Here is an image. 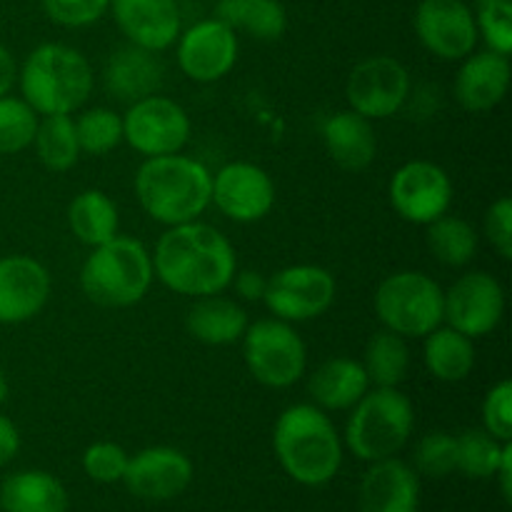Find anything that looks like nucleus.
I'll return each mask as SVG.
<instances>
[{
  "label": "nucleus",
  "instance_id": "31",
  "mask_svg": "<svg viewBox=\"0 0 512 512\" xmlns=\"http://www.w3.org/2000/svg\"><path fill=\"white\" fill-rule=\"evenodd\" d=\"M33 143L40 163L55 173L70 170L80 158L75 123L68 115H45L43 123H38V130H35Z\"/></svg>",
  "mask_w": 512,
  "mask_h": 512
},
{
  "label": "nucleus",
  "instance_id": "22",
  "mask_svg": "<svg viewBox=\"0 0 512 512\" xmlns=\"http://www.w3.org/2000/svg\"><path fill=\"white\" fill-rule=\"evenodd\" d=\"M163 63L155 55V50L140 48V45H123L115 50L105 63V85L118 100H138L150 98L163 85Z\"/></svg>",
  "mask_w": 512,
  "mask_h": 512
},
{
  "label": "nucleus",
  "instance_id": "40",
  "mask_svg": "<svg viewBox=\"0 0 512 512\" xmlns=\"http://www.w3.org/2000/svg\"><path fill=\"white\" fill-rule=\"evenodd\" d=\"M108 5L110 0H43L48 18L68 28L95 23L108 10Z\"/></svg>",
  "mask_w": 512,
  "mask_h": 512
},
{
  "label": "nucleus",
  "instance_id": "32",
  "mask_svg": "<svg viewBox=\"0 0 512 512\" xmlns=\"http://www.w3.org/2000/svg\"><path fill=\"white\" fill-rule=\"evenodd\" d=\"M428 248L443 265L460 268L473 260L478 250V235L463 218L440 215L438 220L428 223Z\"/></svg>",
  "mask_w": 512,
  "mask_h": 512
},
{
  "label": "nucleus",
  "instance_id": "11",
  "mask_svg": "<svg viewBox=\"0 0 512 512\" xmlns=\"http://www.w3.org/2000/svg\"><path fill=\"white\" fill-rule=\"evenodd\" d=\"M408 90V70L390 55H375L358 63L345 85L350 108L368 120H383L398 113L408 98Z\"/></svg>",
  "mask_w": 512,
  "mask_h": 512
},
{
  "label": "nucleus",
  "instance_id": "13",
  "mask_svg": "<svg viewBox=\"0 0 512 512\" xmlns=\"http://www.w3.org/2000/svg\"><path fill=\"white\" fill-rule=\"evenodd\" d=\"M453 185L440 165L428 160L405 163L390 180V203L408 223L428 225L448 213Z\"/></svg>",
  "mask_w": 512,
  "mask_h": 512
},
{
  "label": "nucleus",
  "instance_id": "36",
  "mask_svg": "<svg viewBox=\"0 0 512 512\" xmlns=\"http://www.w3.org/2000/svg\"><path fill=\"white\" fill-rule=\"evenodd\" d=\"M478 33H483L490 50L510 55L512 50V0H475Z\"/></svg>",
  "mask_w": 512,
  "mask_h": 512
},
{
  "label": "nucleus",
  "instance_id": "42",
  "mask_svg": "<svg viewBox=\"0 0 512 512\" xmlns=\"http://www.w3.org/2000/svg\"><path fill=\"white\" fill-rule=\"evenodd\" d=\"M265 288H268V280L258 270H243L235 278V290L243 300H263Z\"/></svg>",
  "mask_w": 512,
  "mask_h": 512
},
{
  "label": "nucleus",
  "instance_id": "46",
  "mask_svg": "<svg viewBox=\"0 0 512 512\" xmlns=\"http://www.w3.org/2000/svg\"><path fill=\"white\" fill-rule=\"evenodd\" d=\"M8 398V378H5V370L0 368V405Z\"/></svg>",
  "mask_w": 512,
  "mask_h": 512
},
{
  "label": "nucleus",
  "instance_id": "34",
  "mask_svg": "<svg viewBox=\"0 0 512 512\" xmlns=\"http://www.w3.org/2000/svg\"><path fill=\"white\" fill-rule=\"evenodd\" d=\"M38 115L25 100L0 95V155H13L33 145Z\"/></svg>",
  "mask_w": 512,
  "mask_h": 512
},
{
  "label": "nucleus",
  "instance_id": "39",
  "mask_svg": "<svg viewBox=\"0 0 512 512\" xmlns=\"http://www.w3.org/2000/svg\"><path fill=\"white\" fill-rule=\"evenodd\" d=\"M485 433L493 435L500 443L512 440V383L503 380L488 393L483 403Z\"/></svg>",
  "mask_w": 512,
  "mask_h": 512
},
{
  "label": "nucleus",
  "instance_id": "3",
  "mask_svg": "<svg viewBox=\"0 0 512 512\" xmlns=\"http://www.w3.org/2000/svg\"><path fill=\"white\" fill-rule=\"evenodd\" d=\"M273 448L285 473L310 488L330 483L343 463V448L333 423L313 405H293L280 415Z\"/></svg>",
  "mask_w": 512,
  "mask_h": 512
},
{
  "label": "nucleus",
  "instance_id": "8",
  "mask_svg": "<svg viewBox=\"0 0 512 512\" xmlns=\"http://www.w3.org/2000/svg\"><path fill=\"white\" fill-rule=\"evenodd\" d=\"M250 375L268 388H290L305 373V343L285 320H258L243 335Z\"/></svg>",
  "mask_w": 512,
  "mask_h": 512
},
{
  "label": "nucleus",
  "instance_id": "44",
  "mask_svg": "<svg viewBox=\"0 0 512 512\" xmlns=\"http://www.w3.org/2000/svg\"><path fill=\"white\" fill-rule=\"evenodd\" d=\"M495 478H500V490H503L505 503L512 500V443L505 445L503 458H500L498 470H495Z\"/></svg>",
  "mask_w": 512,
  "mask_h": 512
},
{
  "label": "nucleus",
  "instance_id": "33",
  "mask_svg": "<svg viewBox=\"0 0 512 512\" xmlns=\"http://www.w3.org/2000/svg\"><path fill=\"white\" fill-rule=\"evenodd\" d=\"M458 445V458H455V470L475 480L495 478L500 458L508 443H500L485 430H465L463 435L455 438Z\"/></svg>",
  "mask_w": 512,
  "mask_h": 512
},
{
  "label": "nucleus",
  "instance_id": "23",
  "mask_svg": "<svg viewBox=\"0 0 512 512\" xmlns=\"http://www.w3.org/2000/svg\"><path fill=\"white\" fill-rule=\"evenodd\" d=\"M323 140L330 158L343 170H353V173L368 168L378 150L373 125L355 110H340L330 115L323 125Z\"/></svg>",
  "mask_w": 512,
  "mask_h": 512
},
{
  "label": "nucleus",
  "instance_id": "20",
  "mask_svg": "<svg viewBox=\"0 0 512 512\" xmlns=\"http://www.w3.org/2000/svg\"><path fill=\"white\" fill-rule=\"evenodd\" d=\"M358 500L360 512H418V475L403 460H378L363 475Z\"/></svg>",
  "mask_w": 512,
  "mask_h": 512
},
{
  "label": "nucleus",
  "instance_id": "4",
  "mask_svg": "<svg viewBox=\"0 0 512 512\" xmlns=\"http://www.w3.org/2000/svg\"><path fill=\"white\" fill-rule=\"evenodd\" d=\"M23 100L40 115H70L93 90L90 65L78 50L60 43L35 48L20 70Z\"/></svg>",
  "mask_w": 512,
  "mask_h": 512
},
{
  "label": "nucleus",
  "instance_id": "26",
  "mask_svg": "<svg viewBox=\"0 0 512 512\" xmlns=\"http://www.w3.org/2000/svg\"><path fill=\"white\" fill-rule=\"evenodd\" d=\"M370 380L363 363L333 358L320 365L310 378V395L325 410H348L368 393Z\"/></svg>",
  "mask_w": 512,
  "mask_h": 512
},
{
  "label": "nucleus",
  "instance_id": "27",
  "mask_svg": "<svg viewBox=\"0 0 512 512\" xmlns=\"http://www.w3.org/2000/svg\"><path fill=\"white\" fill-rule=\"evenodd\" d=\"M425 368L443 383H460L475 368L473 338L453 328H435L425 335Z\"/></svg>",
  "mask_w": 512,
  "mask_h": 512
},
{
  "label": "nucleus",
  "instance_id": "10",
  "mask_svg": "<svg viewBox=\"0 0 512 512\" xmlns=\"http://www.w3.org/2000/svg\"><path fill=\"white\" fill-rule=\"evenodd\" d=\"M190 118L175 100L150 95L130 105L123 118V140H128L138 153L173 155L188 143Z\"/></svg>",
  "mask_w": 512,
  "mask_h": 512
},
{
  "label": "nucleus",
  "instance_id": "2",
  "mask_svg": "<svg viewBox=\"0 0 512 512\" xmlns=\"http://www.w3.org/2000/svg\"><path fill=\"white\" fill-rule=\"evenodd\" d=\"M135 193L145 213L158 223H193L210 205L213 175L203 163L185 155H155L140 165Z\"/></svg>",
  "mask_w": 512,
  "mask_h": 512
},
{
  "label": "nucleus",
  "instance_id": "37",
  "mask_svg": "<svg viewBox=\"0 0 512 512\" xmlns=\"http://www.w3.org/2000/svg\"><path fill=\"white\" fill-rule=\"evenodd\" d=\"M458 445L448 433H430L415 448V465L428 478H445L455 470Z\"/></svg>",
  "mask_w": 512,
  "mask_h": 512
},
{
  "label": "nucleus",
  "instance_id": "1",
  "mask_svg": "<svg viewBox=\"0 0 512 512\" xmlns=\"http://www.w3.org/2000/svg\"><path fill=\"white\" fill-rule=\"evenodd\" d=\"M153 270L180 295H218L233 283L235 250L223 233L203 223L170 225L158 240Z\"/></svg>",
  "mask_w": 512,
  "mask_h": 512
},
{
  "label": "nucleus",
  "instance_id": "15",
  "mask_svg": "<svg viewBox=\"0 0 512 512\" xmlns=\"http://www.w3.org/2000/svg\"><path fill=\"white\" fill-rule=\"evenodd\" d=\"M210 203L238 223H255L265 218L275 203V188L270 175L253 163H230L213 178Z\"/></svg>",
  "mask_w": 512,
  "mask_h": 512
},
{
  "label": "nucleus",
  "instance_id": "21",
  "mask_svg": "<svg viewBox=\"0 0 512 512\" xmlns=\"http://www.w3.org/2000/svg\"><path fill=\"white\" fill-rule=\"evenodd\" d=\"M510 88V60L495 50L470 55L455 78V98L470 113H485L503 103Z\"/></svg>",
  "mask_w": 512,
  "mask_h": 512
},
{
  "label": "nucleus",
  "instance_id": "18",
  "mask_svg": "<svg viewBox=\"0 0 512 512\" xmlns=\"http://www.w3.org/2000/svg\"><path fill=\"white\" fill-rule=\"evenodd\" d=\"M50 275L28 255L0 258V325H18L35 318L48 303Z\"/></svg>",
  "mask_w": 512,
  "mask_h": 512
},
{
  "label": "nucleus",
  "instance_id": "30",
  "mask_svg": "<svg viewBox=\"0 0 512 512\" xmlns=\"http://www.w3.org/2000/svg\"><path fill=\"white\" fill-rule=\"evenodd\" d=\"M363 368L370 383L378 388H398L410 368V350L403 335L393 330H380L365 345Z\"/></svg>",
  "mask_w": 512,
  "mask_h": 512
},
{
  "label": "nucleus",
  "instance_id": "38",
  "mask_svg": "<svg viewBox=\"0 0 512 512\" xmlns=\"http://www.w3.org/2000/svg\"><path fill=\"white\" fill-rule=\"evenodd\" d=\"M128 453L115 443H95L83 453V470L95 483H118L128 468Z\"/></svg>",
  "mask_w": 512,
  "mask_h": 512
},
{
  "label": "nucleus",
  "instance_id": "45",
  "mask_svg": "<svg viewBox=\"0 0 512 512\" xmlns=\"http://www.w3.org/2000/svg\"><path fill=\"white\" fill-rule=\"evenodd\" d=\"M15 78H18V68H15L13 55L8 53V48L0 45V95L10 93V88L15 85Z\"/></svg>",
  "mask_w": 512,
  "mask_h": 512
},
{
  "label": "nucleus",
  "instance_id": "14",
  "mask_svg": "<svg viewBox=\"0 0 512 512\" xmlns=\"http://www.w3.org/2000/svg\"><path fill=\"white\" fill-rule=\"evenodd\" d=\"M415 30L425 48L443 60H460L478 43L475 15L463 0H423L415 13Z\"/></svg>",
  "mask_w": 512,
  "mask_h": 512
},
{
  "label": "nucleus",
  "instance_id": "24",
  "mask_svg": "<svg viewBox=\"0 0 512 512\" xmlns=\"http://www.w3.org/2000/svg\"><path fill=\"white\" fill-rule=\"evenodd\" d=\"M3 512H68V493L63 483L43 470H23L0 485Z\"/></svg>",
  "mask_w": 512,
  "mask_h": 512
},
{
  "label": "nucleus",
  "instance_id": "16",
  "mask_svg": "<svg viewBox=\"0 0 512 512\" xmlns=\"http://www.w3.org/2000/svg\"><path fill=\"white\" fill-rule=\"evenodd\" d=\"M238 58V38L223 20H203L185 30L178 45L180 70L195 83H213L230 73Z\"/></svg>",
  "mask_w": 512,
  "mask_h": 512
},
{
  "label": "nucleus",
  "instance_id": "7",
  "mask_svg": "<svg viewBox=\"0 0 512 512\" xmlns=\"http://www.w3.org/2000/svg\"><path fill=\"white\" fill-rule=\"evenodd\" d=\"M380 323L403 338H425L443 323V290L418 270L388 275L375 293Z\"/></svg>",
  "mask_w": 512,
  "mask_h": 512
},
{
  "label": "nucleus",
  "instance_id": "17",
  "mask_svg": "<svg viewBox=\"0 0 512 512\" xmlns=\"http://www.w3.org/2000/svg\"><path fill=\"white\" fill-rule=\"evenodd\" d=\"M193 480V463L175 448H148L128 460L123 483L140 500H173Z\"/></svg>",
  "mask_w": 512,
  "mask_h": 512
},
{
  "label": "nucleus",
  "instance_id": "41",
  "mask_svg": "<svg viewBox=\"0 0 512 512\" xmlns=\"http://www.w3.org/2000/svg\"><path fill=\"white\" fill-rule=\"evenodd\" d=\"M485 235L498 250L500 258H512V200L500 198L490 205L485 215Z\"/></svg>",
  "mask_w": 512,
  "mask_h": 512
},
{
  "label": "nucleus",
  "instance_id": "5",
  "mask_svg": "<svg viewBox=\"0 0 512 512\" xmlns=\"http://www.w3.org/2000/svg\"><path fill=\"white\" fill-rule=\"evenodd\" d=\"M153 283V260L143 243L115 235L93 248L80 270V288L90 303L103 308H128L143 300Z\"/></svg>",
  "mask_w": 512,
  "mask_h": 512
},
{
  "label": "nucleus",
  "instance_id": "35",
  "mask_svg": "<svg viewBox=\"0 0 512 512\" xmlns=\"http://www.w3.org/2000/svg\"><path fill=\"white\" fill-rule=\"evenodd\" d=\"M75 135H78L80 153L105 155L123 140V120L108 108L85 110L75 120Z\"/></svg>",
  "mask_w": 512,
  "mask_h": 512
},
{
  "label": "nucleus",
  "instance_id": "43",
  "mask_svg": "<svg viewBox=\"0 0 512 512\" xmlns=\"http://www.w3.org/2000/svg\"><path fill=\"white\" fill-rule=\"evenodd\" d=\"M20 450V435L18 428L13 425V420H8L5 415H0V468L8 465L10 460L18 455Z\"/></svg>",
  "mask_w": 512,
  "mask_h": 512
},
{
  "label": "nucleus",
  "instance_id": "25",
  "mask_svg": "<svg viewBox=\"0 0 512 512\" xmlns=\"http://www.w3.org/2000/svg\"><path fill=\"white\" fill-rule=\"evenodd\" d=\"M185 328L205 345H230L248 330V313L235 300L205 295L188 310Z\"/></svg>",
  "mask_w": 512,
  "mask_h": 512
},
{
  "label": "nucleus",
  "instance_id": "12",
  "mask_svg": "<svg viewBox=\"0 0 512 512\" xmlns=\"http://www.w3.org/2000/svg\"><path fill=\"white\" fill-rule=\"evenodd\" d=\"M505 313V293L493 275L468 273L443 293V320L468 338L493 333Z\"/></svg>",
  "mask_w": 512,
  "mask_h": 512
},
{
  "label": "nucleus",
  "instance_id": "29",
  "mask_svg": "<svg viewBox=\"0 0 512 512\" xmlns=\"http://www.w3.org/2000/svg\"><path fill=\"white\" fill-rule=\"evenodd\" d=\"M215 13L230 30H243L258 40H278L288 25L278 0H220Z\"/></svg>",
  "mask_w": 512,
  "mask_h": 512
},
{
  "label": "nucleus",
  "instance_id": "9",
  "mask_svg": "<svg viewBox=\"0 0 512 512\" xmlns=\"http://www.w3.org/2000/svg\"><path fill=\"white\" fill-rule=\"evenodd\" d=\"M265 305L285 323H300L323 315L335 300L333 275L318 265H293L268 280Z\"/></svg>",
  "mask_w": 512,
  "mask_h": 512
},
{
  "label": "nucleus",
  "instance_id": "6",
  "mask_svg": "<svg viewBox=\"0 0 512 512\" xmlns=\"http://www.w3.org/2000/svg\"><path fill=\"white\" fill-rule=\"evenodd\" d=\"M345 443L355 458L378 463L393 458L413 433V405L398 388H378L353 405Z\"/></svg>",
  "mask_w": 512,
  "mask_h": 512
},
{
  "label": "nucleus",
  "instance_id": "19",
  "mask_svg": "<svg viewBox=\"0 0 512 512\" xmlns=\"http://www.w3.org/2000/svg\"><path fill=\"white\" fill-rule=\"evenodd\" d=\"M120 30L133 45L160 53L180 38L175 0H110Z\"/></svg>",
  "mask_w": 512,
  "mask_h": 512
},
{
  "label": "nucleus",
  "instance_id": "28",
  "mask_svg": "<svg viewBox=\"0 0 512 512\" xmlns=\"http://www.w3.org/2000/svg\"><path fill=\"white\" fill-rule=\"evenodd\" d=\"M68 223L80 243L98 248L118 235V208L103 190H83L70 203Z\"/></svg>",
  "mask_w": 512,
  "mask_h": 512
}]
</instances>
